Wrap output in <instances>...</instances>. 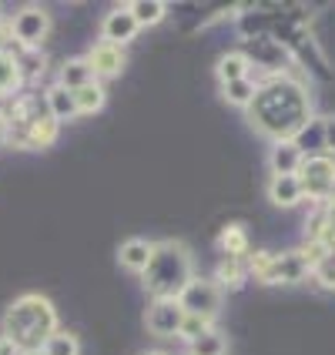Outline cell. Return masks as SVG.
Segmentation results:
<instances>
[{
  "instance_id": "5bb4252c",
  "label": "cell",
  "mask_w": 335,
  "mask_h": 355,
  "mask_svg": "<svg viewBox=\"0 0 335 355\" xmlns=\"http://www.w3.org/2000/svg\"><path fill=\"white\" fill-rule=\"evenodd\" d=\"M302 161H305V155L298 151L295 141H272V148H268V168H272V175H298Z\"/></svg>"
},
{
  "instance_id": "484cf974",
  "label": "cell",
  "mask_w": 335,
  "mask_h": 355,
  "mask_svg": "<svg viewBox=\"0 0 335 355\" xmlns=\"http://www.w3.org/2000/svg\"><path fill=\"white\" fill-rule=\"evenodd\" d=\"M312 282H316L322 292H335V248L332 252H325L322 261H316V268H312Z\"/></svg>"
},
{
  "instance_id": "277c9868",
  "label": "cell",
  "mask_w": 335,
  "mask_h": 355,
  "mask_svg": "<svg viewBox=\"0 0 335 355\" xmlns=\"http://www.w3.org/2000/svg\"><path fill=\"white\" fill-rule=\"evenodd\" d=\"M181 302V309H184V315H198V318H208V322H215L221 315V309H225V292L218 288L212 278H191L188 285H184V292L178 295Z\"/></svg>"
},
{
  "instance_id": "f546056e",
  "label": "cell",
  "mask_w": 335,
  "mask_h": 355,
  "mask_svg": "<svg viewBox=\"0 0 335 355\" xmlns=\"http://www.w3.org/2000/svg\"><path fill=\"white\" fill-rule=\"evenodd\" d=\"M325 205H335V188H332V195H329V201H325Z\"/></svg>"
},
{
  "instance_id": "f1b7e54d",
  "label": "cell",
  "mask_w": 335,
  "mask_h": 355,
  "mask_svg": "<svg viewBox=\"0 0 335 355\" xmlns=\"http://www.w3.org/2000/svg\"><path fill=\"white\" fill-rule=\"evenodd\" d=\"M0 355H20V349L7 336H0Z\"/></svg>"
},
{
  "instance_id": "30bf717a",
  "label": "cell",
  "mask_w": 335,
  "mask_h": 355,
  "mask_svg": "<svg viewBox=\"0 0 335 355\" xmlns=\"http://www.w3.org/2000/svg\"><path fill=\"white\" fill-rule=\"evenodd\" d=\"M138 34H141V27H138V20H135V14H131L128 3H118L114 10H108V17L101 20V40H108V44L128 47Z\"/></svg>"
},
{
  "instance_id": "4fadbf2b",
  "label": "cell",
  "mask_w": 335,
  "mask_h": 355,
  "mask_svg": "<svg viewBox=\"0 0 335 355\" xmlns=\"http://www.w3.org/2000/svg\"><path fill=\"white\" fill-rule=\"evenodd\" d=\"M24 87V71L17 60V47H0V101L17 98Z\"/></svg>"
},
{
  "instance_id": "83f0119b",
  "label": "cell",
  "mask_w": 335,
  "mask_h": 355,
  "mask_svg": "<svg viewBox=\"0 0 335 355\" xmlns=\"http://www.w3.org/2000/svg\"><path fill=\"white\" fill-rule=\"evenodd\" d=\"M322 128H325V155L335 158V114H325V118H322Z\"/></svg>"
},
{
  "instance_id": "7c38bea8",
  "label": "cell",
  "mask_w": 335,
  "mask_h": 355,
  "mask_svg": "<svg viewBox=\"0 0 335 355\" xmlns=\"http://www.w3.org/2000/svg\"><path fill=\"white\" fill-rule=\"evenodd\" d=\"M151 255H155V241H148V238H128V241H121V248H118L121 268H128L135 275H144Z\"/></svg>"
},
{
  "instance_id": "7402d4cb",
  "label": "cell",
  "mask_w": 335,
  "mask_h": 355,
  "mask_svg": "<svg viewBox=\"0 0 335 355\" xmlns=\"http://www.w3.org/2000/svg\"><path fill=\"white\" fill-rule=\"evenodd\" d=\"M74 101H78V114H98L101 107L108 104V91H104V84L101 80H91V84H84L80 91H74Z\"/></svg>"
},
{
  "instance_id": "e0dca14e",
  "label": "cell",
  "mask_w": 335,
  "mask_h": 355,
  "mask_svg": "<svg viewBox=\"0 0 335 355\" xmlns=\"http://www.w3.org/2000/svg\"><path fill=\"white\" fill-rule=\"evenodd\" d=\"M44 104H47V114H54L60 124H64V121L80 118L78 114V101H74V91H67L64 84H51V87H47V94H44Z\"/></svg>"
},
{
  "instance_id": "ac0fdd59",
  "label": "cell",
  "mask_w": 335,
  "mask_h": 355,
  "mask_svg": "<svg viewBox=\"0 0 335 355\" xmlns=\"http://www.w3.org/2000/svg\"><path fill=\"white\" fill-rule=\"evenodd\" d=\"M245 278H248V265H245V258H221V261L215 265L212 282H215L221 292H235V288L245 285Z\"/></svg>"
},
{
  "instance_id": "5b68a950",
  "label": "cell",
  "mask_w": 335,
  "mask_h": 355,
  "mask_svg": "<svg viewBox=\"0 0 335 355\" xmlns=\"http://www.w3.org/2000/svg\"><path fill=\"white\" fill-rule=\"evenodd\" d=\"M298 181H302L305 201L325 205L329 195H332V188H335V158L332 155L305 158L302 161V168H298Z\"/></svg>"
},
{
  "instance_id": "8992f818",
  "label": "cell",
  "mask_w": 335,
  "mask_h": 355,
  "mask_svg": "<svg viewBox=\"0 0 335 355\" xmlns=\"http://www.w3.org/2000/svg\"><path fill=\"white\" fill-rule=\"evenodd\" d=\"M47 34H51V14L44 7H24L10 20V40L20 51H40Z\"/></svg>"
},
{
  "instance_id": "ba28073f",
  "label": "cell",
  "mask_w": 335,
  "mask_h": 355,
  "mask_svg": "<svg viewBox=\"0 0 335 355\" xmlns=\"http://www.w3.org/2000/svg\"><path fill=\"white\" fill-rule=\"evenodd\" d=\"M181 322H184V309L178 298H155L144 312V325L155 338H178Z\"/></svg>"
},
{
  "instance_id": "6da1fadb",
  "label": "cell",
  "mask_w": 335,
  "mask_h": 355,
  "mask_svg": "<svg viewBox=\"0 0 335 355\" xmlns=\"http://www.w3.org/2000/svg\"><path fill=\"white\" fill-rule=\"evenodd\" d=\"M312 111H316V104H312L309 80L295 78V74H272V78L265 74L258 80V94L245 114L261 138L292 141L316 118Z\"/></svg>"
},
{
  "instance_id": "cb8c5ba5",
  "label": "cell",
  "mask_w": 335,
  "mask_h": 355,
  "mask_svg": "<svg viewBox=\"0 0 335 355\" xmlns=\"http://www.w3.org/2000/svg\"><path fill=\"white\" fill-rule=\"evenodd\" d=\"M44 355H80V338L74 336V332H64V329H58L54 336L44 342V349H40Z\"/></svg>"
},
{
  "instance_id": "52a82bcc",
  "label": "cell",
  "mask_w": 335,
  "mask_h": 355,
  "mask_svg": "<svg viewBox=\"0 0 335 355\" xmlns=\"http://www.w3.org/2000/svg\"><path fill=\"white\" fill-rule=\"evenodd\" d=\"M305 278H312V268H309V261L302 258V252L292 248V252H272L268 268H265L255 282H261V285H298V282H305Z\"/></svg>"
},
{
  "instance_id": "ffe728a7",
  "label": "cell",
  "mask_w": 335,
  "mask_h": 355,
  "mask_svg": "<svg viewBox=\"0 0 335 355\" xmlns=\"http://www.w3.org/2000/svg\"><path fill=\"white\" fill-rule=\"evenodd\" d=\"M292 141L298 144V151H302L305 158H318V155H325V128H322V118H312Z\"/></svg>"
},
{
  "instance_id": "d6986e66",
  "label": "cell",
  "mask_w": 335,
  "mask_h": 355,
  "mask_svg": "<svg viewBox=\"0 0 335 355\" xmlns=\"http://www.w3.org/2000/svg\"><path fill=\"white\" fill-rule=\"evenodd\" d=\"M94 78V71H91V64L87 58H67L60 64V74H58V84H64L67 91H80L84 84H91Z\"/></svg>"
},
{
  "instance_id": "1f68e13d",
  "label": "cell",
  "mask_w": 335,
  "mask_h": 355,
  "mask_svg": "<svg viewBox=\"0 0 335 355\" xmlns=\"http://www.w3.org/2000/svg\"><path fill=\"white\" fill-rule=\"evenodd\" d=\"M20 355H44V352H40V349H37V352H20Z\"/></svg>"
},
{
  "instance_id": "44dd1931",
  "label": "cell",
  "mask_w": 335,
  "mask_h": 355,
  "mask_svg": "<svg viewBox=\"0 0 335 355\" xmlns=\"http://www.w3.org/2000/svg\"><path fill=\"white\" fill-rule=\"evenodd\" d=\"M255 94H258V80H252V78L221 84V101L232 104V107H241V111H248V104L255 101Z\"/></svg>"
},
{
  "instance_id": "2e32d148",
  "label": "cell",
  "mask_w": 335,
  "mask_h": 355,
  "mask_svg": "<svg viewBox=\"0 0 335 355\" xmlns=\"http://www.w3.org/2000/svg\"><path fill=\"white\" fill-rule=\"evenodd\" d=\"M215 78L218 84H232V80L252 78V60L245 51H228L215 60Z\"/></svg>"
},
{
  "instance_id": "3957f363",
  "label": "cell",
  "mask_w": 335,
  "mask_h": 355,
  "mask_svg": "<svg viewBox=\"0 0 335 355\" xmlns=\"http://www.w3.org/2000/svg\"><path fill=\"white\" fill-rule=\"evenodd\" d=\"M144 288L151 298H178L184 285L195 278V255L184 241L164 238L155 241V255L144 268Z\"/></svg>"
},
{
  "instance_id": "8fae6325",
  "label": "cell",
  "mask_w": 335,
  "mask_h": 355,
  "mask_svg": "<svg viewBox=\"0 0 335 355\" xmlns=\"http://www.w3.org/2000/svg\"><path fill=\"white\" fill-rule=\"evenodd\" d=\"M265 195L275 208H295L305 201V191H302V181L298 175H272L268 184H265Z\"/></svg>"
},
{
  "instance_id": "4dcf8cb0",
  "label": "cell",
  "mask_w": 335,
  "mask_h": 355,
  "mask_svg": "<svg viewBox=\"0 0 335 355\" xmlns=\"http://www.w3.org/2000/svg\"><path fill=\"white\" fill-rule=\"evenodd\" d=\"M144 355H168V352H161V349H155V352H144Z\"/></svg>"
},
{
  "instance_id": "9a60e30c",
  "label": "cell",
  "mask_w": 335,
  "mask_h": 355,
  "mask_svg": "<svg viewBox=\"0 0 335 355\" xmlns=\"http://www.w3.org/2000/svg\"><path fill=\"white\" fill-rule=\"evenodd\" d=\"M218 248H221V258H248L252 255L248 228L238 225V221H228V225L218 232Z\"/></svg>"
},
{
  "instance_id": "d4e9b609",
  "label": "cell",
  "mask_w": 335,
  "mask_h": 355,
  "mask_svg": "<svg viewBox=\"0 0 335 355\" xmlns=\"http://www.w3.org/2000/svg\"><path fill=\"white\" fill-rule=\"evenodd\" d=\"M228 352V338L218 329H212L208 336H201L195 345H188V355H225Z\"/></svg>"
},
{
  "instance_id": "7a4b0ae2",
  "label": "cell",
  "mask_w": 335,
  "mask_h": 355,
  "mask_svg": "<svg viewBox=\"0 0 335 355\" xmlns=\"http://www.w3.org/2000/svg\"><path fill=\"white\" fill-rule=\"evenodd\" d=\"M58 332V309L40 292L17 295L0 318V336H7L20 352H37L44 342Z\"/></svg>"
},
{
  "instance_id": "9c48e42d",
  "label": "cell",
  "mask_w": 335,
  "mask_h": 355,
  "mask_svg": "<svg viewBox=\"0 0 335 355\" xmlns=\"http://www.w3.org/2000/svg\"><path fill=\"white\" fill-rule=\"evenodd\" d=\"M84 58H87V64H91V71H94L98 80L121 78V71L128 67V51L118 47V44H108V40L91 44V51H87Z\"/></svg>"
},
{
  "instance_id": "4316f807",
  "label": "cell",
  "mask_w": 335,
  "mask_h": 355,
  "mask_svg": "<svg viewBox=\"0 0 335 355\" xmlns=\"http://www.w3.org/2000/svg\"><path fill=\"white\" fill-rule=\"evenodd\" d=\"M215 329V322H208V318H198V315H184V322H181V332H178V338L184 342V345H195L201 336H208Z\"/></svg>"
},
{
  "instance_id": "603a6c76",
  "label": "cell",
  "mask_w": 335,
  "mask_h": 355,
  "mask_svg": "<svg viewBox=\"0 0 335 355\" xmlns=\"http://www.w3.org/2000/svg\"><path fill=\"white\" fill-rule=\"evenodd\" d=\"M128 7H131L135 20H138V27H155V24L168 17V3L164 0H135Z\"/></svg>"
}]
</instances>
